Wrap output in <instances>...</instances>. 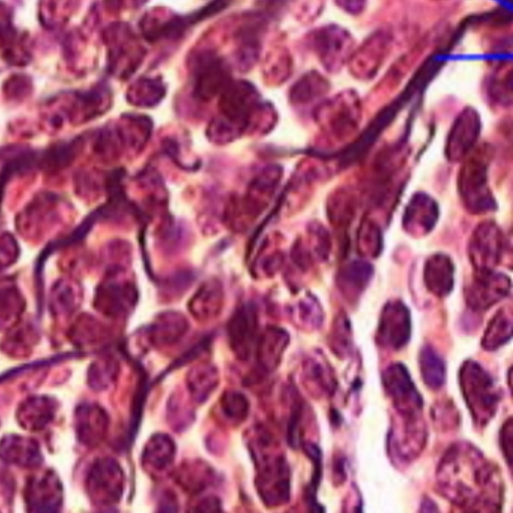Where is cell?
Here are the masks:
<instances>
[{
    "label": "cell",
    "mask_w": 513,
    "mask_h": 513,
    "mask_svg": "<svg viewBox=\"0 0 513 513\" xmlns=\"http://www.w3.org/2000/svg\"><path fill=\"white\" fill-rule=\"evenodd\" d=\"M441 492L469 510H498L501 481L497 466L467 444H456L444 456L439 472Z\"/></svg>",
    "instance_id": "obj_1"
},
{
    "label": "cell",
    "mask_w": 513,
    "mask_h": 513,
    "mask_svg": "<svg viewBox=\"0 0 513 513\" xmlns=\"http://www.w3.org/2000/svg\"><path fill=\"white\" fill-rule=\"evenodd\" d=\"M277 442L267 432H256L253 439V457L258 476L256 487L268 506L276 507L290 497V472L283 456L277 451Z\"/></svg>",
    "instance_id": "obj_2"
},
{
    "label": "cell",
    "mask_w": 513,
    "mask_h": 513,
    "mask_svg": "<svg viewBox=\"0 0 513 513\" xmlns=\"http://www.w3.org/2000/svg\"><path fill=\"white\" fill-rule=\"evenodd\" d=\"M460 388L477 425L484 426L497 413L500 395L498 387L483 367L466 361L459 372Z\"/></svg>",
    "instance_id": "obj_3"
},
{
    "label": "cell",
    "mask_w": 513,
    "mask_h": 513,
    "mask_svg": "<svg viewBox=\"0 0 513 513\" xmlns=\"http://www.w3.org/2000/svg\"><path fill=\"white\" fill-rule=\"evenodd\" d=\"M382 380L385 391L401 418L418 419L422 412L423 399L406 367L400 363L392 364L385 370Z\"/></svg>",
    "instance_id": "obj_4"
},
{
    "label": "cell",
    "mask_w": 513,
    "mask_h": 513,
    "mask_svg": "<svg viewBox=\"0 0 513 513\" xmlns=\"http://www.w3.org/2000/svg\"><path fill=\"white\" fill-rule=\"evenodd\" d=\"M88 489L93 500L100 504H113L121 499L124 489L122 468L115 460L97 461L88 478Z\"/></svg>",
    "instance_id": "obj_5"
},
{
    "label": "cell",
    "mask_w": 513,
    "mask_h": 513,
    "mask_svg": "<svg viewBox=\"0 0 513 513\" xmlns=\"http://www.w3.org/2000/svg\"><path fill=\"white\" fill-rule=\"evenodd\" d=\"M412 335L410 315L404 305L392 304L385 308L378 329V342L385 348H404Z\"/></svg>",
    "instance_id": "obj_6"
},
{
    "label": "cell",
    "mask_w": 513,
    "mask_h": 513,
    "mask_svg": "<svg viewBox=\"0 0 513 513\" xmlns=\"http://www.w3.org/2000/svg\"><path fill=\"white\" fill-rule=\"evenodd\" d=\"M258 319L252 305H245L239 309L228 325L230 347L239 358L247 359L252 352L255 343Z\"/></svg>",
    "instance_id": "obj_7"
},
{
    "label": "cell",
    "mask_w": 513,
    "mask_h": 513,
    "mask_svg": "<svg viewBox=\"0 0 513 513\" xmlns=\"http://www.w3.org/2000/svg\"><path fill=\"white\" fill-rule=\"evenodd\" d=\"M27 499L29 507L33 511L57 510L62 500L61 485L53 474L32 478L29 487Z\"/></svg>",
    "instance_id": "obj_8"
},
{
    "label": "cell",
    "mask_w": 513,
    "mask_h": 513,
    "mask_svg": "<svg viewBox=\"0 0 513 513\" xmlns=\"http://www.w3.org/2000/svg\"><path fill=\"white\" fill-rule=\"evenodd\" d=\"M0 456L8 464L24 467H37L41 463L37 443L19 436H7L0 443Z\"/></svg>",
    "instance_id": "obj_9"
},
{
    "label": "cell",
    "mask_w": 513,
    "mask_h": 513,
    "mask_svg": "<svg viewBox=\"0 0 513 513\" xmlns=\"http://www.w3.org/2000/svg\"><path fill=\"white\" fill-rule=\"evenodd\" d=\"M135 300V292L132 285L109 283L100 288L97 305L108 316L117 317L131 309Z\"/></svg>",
    "instance_id": "obj_10"
},
{
    "label": "cell",
    "mask_w": 513,
    "mask_h": 513,
    "mask_svg": "<svg viewBox=\"0 0 513 513\" xmlns=\"http://www.w3.org/2000/svg\"><path fill=\"white\" fill-rule=\"evenodd\" d=\"M78 434L87 446H96L106 435L108 416L96 405H84L78 410Z\"/></svg>",
    "instance_id": "obj_11"
},
{
    "label": "cell",
    "mask_w": 513,
    "mask_h": 513,
    "mask_svg": "<svg viewBox=\"0 0 513 513\" xmlns=\"http://www.w3.org/2000/svg\"><path fill=\"white\" fill-rule=\"evenodd\" d=\"M289 335L281 328L270 327L263 333L258 343V359L265 370H275L288 345Z\"/></svg>",
    "instance_id": "obj_12"
},
{
    "label": "cell",
    "mask_w": 513,
    "mask_h": 513,
    "mask_svg": "<svg viewBox=\"0 0 513 513\" xmlns=\"http://www.w3.org/2000/svg\"><path fill=\"white\" fill-rule=\"evenodd\" d=\"M175 446L172 439L164 434L153 436L144 448L143 461L145 466L161 472L173 463Z\"/></svg>",
    "instance_id": "obj_13"
},
{
    "label": "cell",
    "mask_w": 513,
    "mask_h": 513,
    "mask_svg": "<svg viewBox=\"0 0 513 513\" xmlns=\"http://www.w3.org/2000/svg\"><path fill=\"white\" fill-rule=\"evenodd\" d=\"M223 301V294L219 284L204 285L194 297L190 308L196 318L206 320L219 314Z\"/></svg>",
    "instance_id": "obj_14"
},
{
    "label": "cell",
    "mask_w": 513,
    "mask_h": 513,
    "mask_svg": "<svg viewBox=\"0 0 513 513\" xmlns=\"http://www.w3.org/2000/svg\"><path fill=\"white\" fill-rule=\"evenodd\" d=\"M54 404L48 398H33L25 402L20 410L19 418L25 429L42 430L53 419Z\"/></svg>",
    "instance_id": "obj_15"
},
{
    "label": "cell",
    "mask_w": 513,
    "mask_h": 513,
    "mask_svg": "<svg viewBox=\"0 0 513 513\" xmlns=\"http://www.w3.org/2000/svg\"><path fill=\"white\" fill-rule=\"evenodd\" d=\"M422 376L426 387L438 390L446 382L447 370L441 356L430 346L423 347L419 357Z\"/></svg>",
    "instance_id": "obj_16"
},
{
    "label": "cell",
    "mask_w": 513,
    "mask_h": 513,
    "mask_svg": "<svg viewBox=\"0 0 513 513\" xmlns=\"http://www.w3.org/2000/svg\"><path fill=\"white\" fill-rule=\"evenodd\" d=\"M187 322L178 314H167L155 325H152L151 340L155 344L167 345L175 343L187 331Z\"/></svg>",
    "instance_id": "obj_17"
},
{
    "label": "cell",
    "mask_w": 513,
    "mask_h": 513,
    "mask_svg": "<svg viewBox=\"0 0 513 513\" xmlns=\"http://www.w3.org/2000/svg\"><path fill=\"white\" fill-rule=\"evenodd\" d=\"M218 381V372L213 366L201 365L190 372L187 378V388L195 401L204 402L215 390Z\"/></svg>",
    "instance_id": "obj_18"
},
{
    "label": "cell",
    "mask_w": 513,
    "mask_h": 513,
    "mask_svg": "<svg viewBox=\"0 0 513 513\" xmlns=\"http://www.w3.org/2000/svg\"><path fill=\"white\" fill-rule=\"evenodd\" d=\"M76 0H41L40 19L48 28L62 27L74 13Z\"/></svg>",
    "instance_id": "obj_19"
},
{
    "label": "cell",
    "mask_w": 513,
    "mask_h": 513,
    "mask_svg": "<svg viewBox=\"0 0 513 513\" xmlns=\"http://www.w3.org/2000/svg\"><path fill=\"white\" fill-rule=\"evenodd\" d=\"M512 319L511 315L500 312L491 320L485 331L483 346L486 350H495L508 343L511 339Z\"/></svg>",
    "instance_id": "obj_20"
},
{
    "label": "cell",
    "mask_w": 513,
    "mask_h": 513,
    "mask_svg": "<svg viewBox=\"0 0 513 513\" xmlns=\"http://www.w3.org/2000/svg\"><path fill=\"white\" fill-rule=\"evenodd\" d=\"M219 63L209 62L200 74L196 91L203 99H210L216 95L225 81V73Z\"/></svg>",
    "instance_id": "obj_21"
},
{
    "label": "cell",
    "mask_w": 513,
    "mask_h": 513,
    "mask_svg": "<svg viewBox=\"0 0 513 513\" xmlns=\"http://www.w3.org/2000/svg\"><path fill=\"white\" fill-rule=\"evenodd\" d=\"M23 302L16 290L12 287L0 289V327L17 318L22 310Z\"/></svg>",
    "instance_id": "obj_22"
},
{
    "label": "cell",
    "mask_w": 513,
    "mask_h": 513,
    "mask_svg": "<svg viewBox=\"0 0 513 513\" xmlns=\"http://www.w3.org/2000/svg\"><path fill=\"white\" fill-rule=\"evenodd\" d=\"M221 408L230 422H240L249 412V404L241 393L229 392L222 398Z\"/></svg>",
    "instance_id": "obj_23"
},
{
    "label": "cell",
    "mask_w": 513,
    "mask_h": 513,
    "mask_svg": "<svg viewBox=\"0 0 513 513\" xmlns=\"http://www.w3.org/2000/svg\"><path fill=\"white\" fill-rule=\"evenodd\" d=\"M21 42L12 22V13L8 7L0 3V48L4 55Z\"/></svg>",
    "instance_id": "obj_24"
},
{
    "label": "cell",
    "mask_w": 513,
    "mask_h": 513,
    "mask_svg": "<svg viewBox=\"0 0 513 513\" xmlns=\"http://www.w3.org/2000/svg\"><path fill=\"white\" fill-rule=\"evenodd\" d=\"M117 365L112 359H108L96 364L91 369V387L102 389L109 387V383L116 378Z\"/></svg>",
    "instance_id": "obj_25"
},
{
    "label": "cell",
    "mask_w": 513,
    "mask_h": 513,
    "mask_svg": "<svg viewBox=\"0 0 513 513\" xmlns=\"http://www.w3.org/2000/svg\"><path fill=\"white\" fill-rule=\"evenodd\" d=\"M17 244L10 235L0 239V266H10L17 256Z\"/></svg>",
    "instance_id": "obj_26"
},
{
    "label": "cell",
    "mask_w": 513,
    "mask_h": 513,
    "mask_svg": "<svg viewBox=\"0 0 513 513\" xmlns=\"http://www.w3.org/2000/svg\"><path fill=\"white\" fill-rule=\"evenodd\" d=\"M54 300V306L57 308V309H72L74 303V294L72 288L68 285L57 286Z\"/></svg>",
    "instance_id": "obj_27"
},
{
    "label": "cell",
    "mask_w": 513,
    "mask_h": 513,
    "mask_svg": "<svg viewBox=\"0 0 513 513\" xmlns=\"http://www.w3.org/2000/svg\"><path fill=\"white\" fill-rule=\"evenodd\" d=\"M345 321L346 320H342V322L337 325V328L335 333V337L336 338L335 345H333L337 348L336 352L342 354L349 353L350 348V327Z\"/></svg>",
    "instance_id": "obj_28"
},
{
    "label": "cell",
    "mask_w": 513,
    "mask_h": 513,
    "mask_svg": "<svg viewBox=\"0 0 513 513\" xmlns=\"http://www.w3.org/2000/svg\"><path fill=\"white\" fill-rule=\"evenodd\" d=\"M512 418L510 417L503 424L500 431V447L509 466L512 465Z\"/></svg>",
    "instance_id": "obj_29"
}]
</instances>
